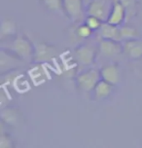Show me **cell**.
I'll return each mask as SVG.
<instances>
[{
    "label": "cell",
    "mask_w": 142,
    "mask_h": 148,
    "mask_svg": "<svg viewBox=\"0 0 142 148\" xmlns=\"http://www.w3.org/2000/svg\"><path fill=\"white\" fill-rule=\"evenodd\" d=\"M100 80V69H96L94 67L88 68L87 70L79 73L76 77V83H77L78 88L86 92L94 91V89Z\"/></svg>",
    "instance_id": "obj_2"
},
{
    "label": "cell",
    "mask_w": 142,
    "mask_h": 148,
    "mask_svg": "<svg viewBox=\"0 0 142 148\" xmlns=\"http://www.w3.org/2000/svg\"><path fill=\"white\" fill-rule=\"evenodd\" d=\"M112 8V3L109 0H93L86 6L87 15H91L106 22Z\"/></svg>",
    "instance_id": "obj_5"
},
{
    "label": "cell",
    "mask_w": 142,
    "mask_h": 148,
    "mask_svg": "<svg viewBox=\"0 0 142 148\" xmlns=\"http://www.w3.org/2000/svg\"><path fill=\"white\" fill-rule=\"evenodd\" d=\"M99 53L105 58H114L122 55L124 53V45L122 41L111 40V39H103L98 43Z\"/></svg>",
    "instance_id": "obj_7"
},
{
    "label": "cell",
    "mask_w": 142,
    "mask_h": 148,
    "mask_svg": "<svg viewBox=\"0 0 142 148\" xmlns=\"http://www.w3.org/2000/svg\"><path fill=\"white\" fill-rule=\"evenodd\" d=\"M8 49L25 62H33L35 48L25 35H16Z\"/></svg>",
    "instance_id": "obj_1"
},
{
    "label": "cell",
    "mask_w": 142,
    "mask_h": 148,
    "mask_svg": "<svg viewBox=\"0 0 142 148\" xmlns=\"http://www.w3.org/2000/svg\"><path fill=\"white\" fill-rule=\"evenodd\" d=\"M84 23H85L93 31L99 30L102 25V23H103V22H102L100 18L94 17V16H91V15H87Z\"/></svg>",
    "instance_id": "obj_19"
},
{
    "label": "cell",
    "mask_w": 142,
    "mask_h": 148,
    "mask_svg": "<svg viewBox=\"0 0 142 148\" xmlns=\"http://www.w3.org/2000/svg\"><path fill=\"white\" fill-rule=\"evenodd\" d=\"M91 1H93V0H84V3H85V5L87 6V5H88L89 3H90Z\"/></svg>",
    "instance_id": "obj_23"
},
{
    "label": "cell",
    "mask_w": 142,
    "mask_h": 148,
    "mask_svg": "<svg viewBox=\"0 0 142 148\" xmlns=\"http://www.w3.org/2000/svg\"><path fill=\"white\" fill-rule=\"evenodd\" d=\"M120 31L122 42L127 40H132V39H137L139 38V35H140L139 31L135 27L130 25H121Z\"/></svg>",
    "instance_id": "obj_17"
},
{
    "label": "cell",
    "mask_w": 142,
    "mask_h": 148,
    "mask_svg": "<svg viewBox=\"0 0 142 148\" xmlns=\"http://www.w3.org/2000/svg\"><path fill=\"white\" fill-rule=\"evenodd\" d=\"M138 2H139V5L141 6V9H142V0H138Z\"/></svg>",
    "instance_id": "obj_24"
},
{
    "label": "cell",
    "mask_w": 142,
    "mask_h": 148,
    "mask_svg": "<svg viewBox=\"0 0 142 148\" xmlns=\"http://www.w3.org/2000/svg\"><path fill=\"white\" fill-rule=\"evenodd\" d=\"M100 75L102 80L116 86L121 79V71L119 65L117 63H109V64L104 65L100 69Z\"/></svg>",
    "instance_id": "obj_10"
},
{
    "label": "cell",
    "mask_w": 142,
    "mask_h": 148,
    "mask_svg": "<svg viewBox=\"0 0 142 148\" xmlns=\"http://www.w3.org/2000/svg\"><path fill=\"white\" fill-rule=\"evenodd\" d=\"M98 50V44L94 45L90 43H84L79 45L74 51V56L77 62L84 66H90L96 59Z\"/></svg>",
    "instance_id": "obj_3"
},
{
    "label": "cell",
    "mask_w": 142,
    "mask_h": 148,
    "mask_svg": "<svg viewBox=\"0 0 142 148\" xmlns=\"http://www.w3.org/2000/svg\"><path fill=\"white\" fill-rule=\"evenodd\" d=\"M47 11L51 13H63V0H39Z\"/></svg>",
    "instance_id": "obj_16"
},
{
    "label": "cell",
    "mask_w": 142,
    "mask_h": 148,
    "mask_svg": "<svg viewBox=\"0 0 142 148\" xmlns=\"http://www.w3.org/2000/svg\"><path fill=\"white\" fill-rule=\"evenodd\" d=\"M123 6L125 7L127 13V18H130L136 15L137 13V6L139 4L138 0H119Z\"/></svg>",
    "instance_id": "obj_18"
},
{
    "label": "cell",
    "mask_w": 142,
    "mask_h": 148,
    "mask_svg": "<svg viewBox=\"0 0 142 148\" xmlns=\"http://www.w3.org/2000/svg\"><path fill=\"white\" fill-rule=\"evenodd\" d=\"M10 101V99L8 97V92H5L4 87L2 86L1 92H0V104H1V109L8 106V103Z\"/></svg>",
    "instance_id": "obj_22"
},
{
    "label": "cell",
    "mask_w": 142,
    "mask_h": 148,
    "mask_svg": "<svg viewBox=\"0 0 142 148\" xmlns=\"http://www.w3.org/2000/svg\"><path fill=\"white\" fill-rule=\"evenodd\" d=\"M19 118L20 113L15 107L6 106L1 109V121L7 125H16Z\"/></svg>",
    "instance_id": "obj_15"
},
{
    "label": "cell",
    "mask_w": 142,
    "mask_h": 148,
    "mask_svg": "<svg viewBox=\"0 0 142 148\" xmlns=\"http://www.w3.org/2000/svg\"><path fill=\"white\" fill-rule=\"evenodd\" d=\"M94 31L86 25L85 23H80V25L77 26L76 28V35L82 39H88L90 38L93 34Z\"/></svg>",
    "instance_id": "obj_20"
},
{
    "label": "cell",
    "mask_w": 142,
    "mask_h": 148,
    "mask_svg": "<svg viewBox=\"0 0 142 148\" xmlns=\"http://www.w3.org/2000/svg\"><path fill=\"white\" fill-rule=\"evenodd\" d=\"M17 35V23L13 18H4L0 25V39L2 41L6 38H14Z\"/></svg>",
    "instance_id": "obj_13"
},
{
    "label": "cell",
    "mask_w": 142,
    "mask_h": 148,
    "mask_svg": "<svg viewBox=\"0 0 142 148\" xmlns=\"http://www.w3.org/2000/svg\"><path fill=\"white\" fill-rule=\"evenodd\" d=\"M100 37L103 39H111V40L122 41L121 38V31L120 26L111 25V23L103 22L100 29H99Z\"/></svg>",
    "instance_id": "obj_12"
},
{
    "label": "cell",
    "mask_w": 142,
    "mask_h": 148,
    "mask_svg": "<svg viewBox=\"0 0 142 148\" xmlns=\"http://www.w3.org/2000/svg\"><path fill=\"white\" fill-rule=\"evenodd\" d=\"M25 62L19 57H17L14 53H12L9 49H4L3 47L0 51V72L1 75L12 70H17V68L20 66Z\"/></svg>",
    "instance_id": "obj_6"
},
{
    "label": "cell",
    "mask_w": 142,
    "mask_h": 148,
    "mask_svg": "<svg viewBox=\"0 0 142 148\" xmlns=\"http://www.w3.org/2000/svg\"><path fill=\"white\" fill-rule=\"evenodd\" d=\"M124 53L130 60L142 59V40L140 38L123 41Z\"/></svg>",
    "instance_id": "obj_11"
},
{
    "label": "cell",
    "mask_w": 142,
    "mask_h": 148,
    "mask_svg": "<svg viewBox=\"0 0 142 148\" xmlns=\"http://www.w3.org/2000/svg\"><path fill=\"white\" fill-rule=\"evenodd\" d=\"M14 147V141H13L11 136L7 133L1 131L0 134V148H13Z\"/></svg>",
    "instance_id": "obj_21"
},
{
    "label": "cell",
    "mask_w": 142,
    "mask_h": 148,
    "mask_svg": "<svg viewBox=\"0 0 142 148\" xmlns=\"http://www.w3.org/2000/svg\"><path fill=\"white\" fill-rule=\"evenodd\" d=\"M140 16H141V18H142V9H141V12H140Z\"/></svg>",
    "instance_id": "obj_25"
},
{
    "label": "cell",
    "mask_w": 142,
    "mask_h": 148,
    "mask_svg": "<svg viewBox=\"0 0 142 148\" xmlns=\"http://www.w3.org/2000/svg\"><path fill=\"white\" fill-rule=\"evenodd\" d=\"M127 20V13H126L125 7L121 3L119 0H115L112 3V8L110 14L108 16L106 22L111 25L121 26Z\"/></svg>",
    "instance_id": "obj_9"
},
{
    "label": "cell",
    "mask_w": 142,
    "mask_h": 148,
    "mask_svg": "<svg viewBox=\"0 0 142 148\" xmlns=\"http://www.w3.org/2000/svg\"><path fill=\"white\" fill-rule=\"evenodd\" d=\"M34 62H49L54 59L57 55V49L55 48V46L45 43V42H41L36 45H34Z\"/></svg>",
    "instance_id": "obj_8"
},
{
    "label": "cell",
    "mask_w": 142,
    "mask_h": 148,
    "mask_svg": "<svg viewBox=\"0 0 142 148\" xmlns=\"http://www.w3.org/2000/svg\"><path fill=\"white\" fill-rule=\"evenodd\" d=\"M84 0H63V14L73 23L85 21Z\"/></svg>",
    "instance_id": "obj_4"
},
{
    "label": "cell",
    "mask_w": 142,
    "mask_h": 148,
    "mask_svg": "<svg viewBox=\"0 0 142 148\" xmlns=\"http://www.w3.org/2000/svg\"><path fill=\"white\" fill-rule=\"evenodd\" d=\"M113 88H114V85L101 79L97 83L96 88L94 89V95L96 99H105L111 96L113 92Z\"/></svg>",
    "instance_id": "obj_14"
}]
</instances>
